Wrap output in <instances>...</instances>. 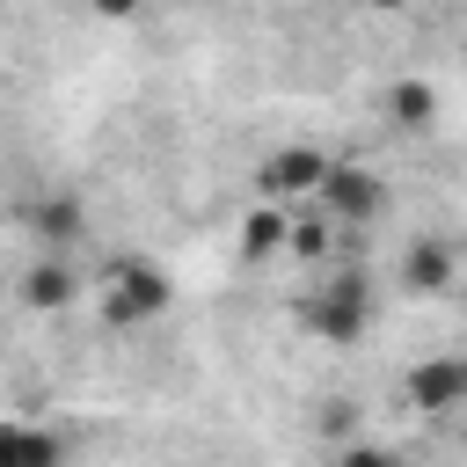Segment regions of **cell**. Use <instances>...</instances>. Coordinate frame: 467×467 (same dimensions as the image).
I'll return each instance as SVG.
<instances>
[{"label":"cell","instance_id":"6da1fadb","mask_svg":"<svg viewBox=\"0 0 467 467\" xmlns=\"http://www.w3.org/2000/svg\"><path fill=\"white\" fill-rule=\"evenodd\" d=\"M299 328L314 336V343H336V350H350L365 328H372V277L350 263V270H328L306 299H299Z\"/></svg>","mask_w":467,"mask_h":467},{"label":"cell","instance_id":"7a4b0ae2","mask_svg":"<svg viewBox=\"0 0 467 467\" xmlns=\"http://www.w3.org/2000/svg\"><path fill=\"white\" fill-rule=\"evenodd\" d=\"M175 306V285L153 255H109V292H102V321L109 328H139V321H161Z\"/></svg>","mask_w":467,"mask_h":467},{"label":"cell","instance_id":"3957f363","mask_svg":"<svg viewBox=\"0 0 467 467\" xmlns=\"http://www.w3.org/2000/svg\"><path fill=\"white\" fill-rule=\"evenodd\" d=\"M321 219L336 226V241H358L365 226H379V212H387V182L365 168V161H328V175H321Z\"/></svg>","mask_w":467,"mask_h":467},{"label":"cell","instance_id":"277c9868","mask_svg":"<svg viewBox=\"0 0 467 467\" xmlns=\"http://www.w3.org/2000/svg\"><path fill=\"white\" fill-rule=\"evenodd\" d=\"M321 175H328V153L321 146H277L263 168H255V182H263V204H277V212H292L299 197H314L321 190Z\"/></svg>","mask_w":467,"mask_h":467},{"label":"cell","instance_id":"5b68a950","mask_svg":"<svg viewBox=\"0 0 467 467\" xmlns=\"http://www.w3.org/2000/svg\"><path fill=\"white\" fill-rule=\"evenodd\" d=\"M467 401V358H423V365H409V409L416 416H431V423H445L452 409Z\"/></svg>","mask_w":467,"mask_h":467},{"label":"cell","instance_id":"8992f818","mask_svg":"<svg viewBox=\"0 0 467 467\" xmlns=\"http://www.w3.org/2000/svg\"><path fill=\"white\" fill-rule=\"evenodd\" d=\"M29 234L44 241V255H66V248L88 234V204H80L73 190H51V197L29 204Z\"/></svg>","mask_w":467,"mask_h":467},{"label":"cell","instance_id":"52a82bcc","mask_svg":"<svg viewBox=\"0 0 467 467\" xmlns=\"http://www.w3.org/2000/svg\"><path fill=\"white\" fill-rule=\"evenodd\" d=\"M80 299V270L66 263V255H36L29 270H22V306L29 314H66Z\"/></svg>","mask_w":467,"mask_h":467},{"label":"cell","instance_id":"ba28073f","mask_svg":"<svg viewBox=\"0 0 467 467\" xmlns=\"http://www.w3.org/2000/svg\"><path fill=\"white\" fill-rule=\"evenodd\" d=\"M401 285H409L416 299H445V292H452V241H445V234L409 241V255H401Z\"/></svg>","mask_w":467,"mask_h":467},{"label":"cell","instance_id":"9c48e42d","mask_svg":"<svg viewBox=\"0 0 467 467\" xmlns=\"http://www.w3.org/2000/svg\"><path fill=\"white\" fill-rule=\"evenodd\" d=\"M73 445L44 423H0V467H66Z\"/></svg>","mask_w":467,"mask_h":467},{"label":"cell","instance_id":"30bf717a","mask_svg":"<svg viewBox=\"0 0 467 467\" xmlns=\"http://www.w3.org/2000/svg\"><path fill=\"white\" fill-rule=\"evenodd\" d=\"M285 234H292V212L255 204V212L241 219V255H248V263H263V255H277V248H285Z\"/></svg>","mask_w":467,"mask_h":467},{"label":"cell","instance_id":"8fae6325","mask_svg":"<svg viewBox=\"0 0 467 467\" xmlns=\"http://www.w3.org/2000/svg\"><path fill=\"white\" fill-rule=\"evenodd\" d=\"M431 109H438L431 80H394V88H387V117H394L401 131H423V124H431Z\"/></svg>","mask_w":467,"mask_h":467},{"label":"cell","instance_id":"7c38bea8","mask_svg":"<svg viewBox=\"0 0 467 467\" xmlns=\"http://www.w3.org/2000/svg\"><path fill=\"white\" fill-rule=\"evenodd\" d=\"M285 248H292L299 263H321V255L336 248V226H328L321 212H314V219H292V234H285Z\"/></svg>","mask_w":467,"mask_h":467},{"label":"cell","instance_id":"4fadbf2b","mask_svg":"<svg viewBox=\"0 0 467 467\" xmlns=\"http://www.w3.org/2000/svg\"><path fill=\"white\" fill-rule=\"evenodd\" d=\"M336 467H401L387 445H365V438H350V445H336Z\"/></svg>","mask_w":467,"mask_h":467},{"label":"cell","instance_id":"5bb4252c","mask_svg":"<svg viewBox=\"0 0 467 467\" xmlns=\"http://www.w3.org/2000/svg\"><path fill=\"white\" fill-rule=\"evenodd\" d=\"M321 431L350 445V438H358V409H350V401H328V416H321Z\"/></svg>","mask_w":467,"mask_h":467}]
</instances>
